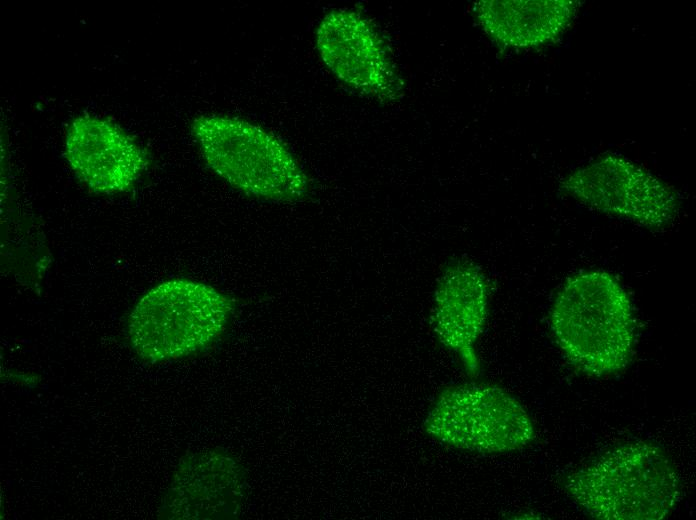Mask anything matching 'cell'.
Instances as JSON below:
<instances>
[{
	"instance_id": "5b68a950",
	"label": "cell",
	"mask_w": 696,
	"mask_h": 520,
	"mask_svg": "<svg viewBox=\"0 0 696 520\" xmlns=\"http://www.w3.org/2000/svg\"><path fill=\"white\" fill-rule=\"evenodd\" d=\"M424 429L446 445L478 453H506L535 437L521 403L490 384L463 383L442 389L430 407Z\"/></svg>"
},
{
	"instance_id": "6da1fadb",
	"label": "cell",
	"mask_w": 696,
	"mask_h": 520,
	"mask_svg": "<svg viewBox=\"0 0 696 520\" xmlns=\"http://www.w3.org/2000/svg\"><path fill=\"white\" fill-rule=\"evenodd\" d=\"M550 323L566 359L583 373L609 375L631 358L633 307L620 282L604 270L569 278L554 300Z\"/></svg>"
},
{
	"instance_id": "8992f818",
	"label": "cell",
	"mask_w": 696,
	"mask_h": 520,
	"mask_svg": "<svg viewBox=\"0 0 696 520\" xmlns=\"http://www.w3.org/2000/svg\"><path fill=\"white\" fill-rule=\"evenodd\" d=\"M560 190L589 209L648 229L670 226L680 211L673 187L615 153L602 154L569 173Z\"/></svg>"
},
{
	"instance_id": "30bf717a",
	"label": "cell",
	"mask_w": 696,
	"mask_h": 520,
	"mask_svg": "<svg viewBox=\"0 0 696 520\" xmlns=\"http://www.w3.org/2000/svg\"><path fill=\"white\" fill-rule=\"evenodd\" d=\"M489 286L476 264L452 260L439 277L432 307V326L439 342L453 352L467 374L479 373L475 350L488 315Z\"/></svg>"
},
{
	"instance_id": "ba28073f",
	"label": "cell",
	"mask_w": 696,
	"mask_h": 520,
	"mask_svg": "<svg viewBox=\"0 0 696 520\" xmlns=\"http://www.w3.org/2000/svg\"><path fill=\"white\" fill-rule=\"evenodd\" d=\"M65 156L81 182L104 194L130 189L148 164L144 150L123 129L91 115L68 126Z\"/></svg>"
},
{
	"instance_id": "277c9868",
	"label": "cell",
	"mask_w": 696,
	"mask_h": 520,
	"mask_svg": "<svg viewBox=\"0 0 696 520\" xmlns=\"http://www.w3.org/2000/svg\"><path fill=\"white\" fill-rule=\"evenodd\" d=\"M233 309V300L210 285L184 278L166 280L134 306L128 317V338L145 361L181 358L217 340Z\"/></svg>"
},
{
	"instance_id": "7a4b0ae2",
	"label": "cell",
	"mask_w": 696,
	"mask_h": 520,
	"mask_svg": "<svg viewBox=\"0 0 696 520\" xmlns=\"http://www.w3.org/2000/svg\"><path fill=\"white\" fill-rule=\"evenodd\" d=\"M564 486L578 506L600 520H661L681 497L674 464L646 441L606 451L569 474Z\"/></svg>"
},
{
	"instance_id": "9c48e42d",
	"label": "cell",
	"mask_w": 696,
	"mask_h": 520,
	"mask_svg": "<svg viewBox=\"0 0 696 520\" xmlns=\"http://www.w3.org/2000/svg\"><path fill=\"white\" fill-rule=\"evenodd\" d=\"M245 473L230 455L208 450L181 460L161 505L166 519H229L242 506Z\"/></svg>"
},
{
	"instance_id": "52a82bcc",
	"label": "cell",
	"mask_w": 696,
	"mask_h": 520,
	"mask_svg": "<svg viewBox=\"0 0 696 520\" xmlns=\"http://www.w3.org/2000/svg\"><path fill=\"white\" fill-rule=\"evenodd\" d=\"M316 47L325 66L345 85L380 100H395L403 82L370 21L349 9H333L316 30Z\"/></svg>"
},
{
	"instance_id": "3957f363",
	"label": "cell",
	"mask_w": 696,
	"mask_h": 520,
	"mask_svg": "<svg viewBox=\"0 0 696 520\" xmlns=\"http://www.w3.org/2000/svg\"><path fill=\"white\" fill-rule=\"evenodd\" d=\"M192 134L207 165L230 186L246 195L293 201L304 197L309 179L283 141L248 120L201 115Z\"/></svg>"
},
{
	"instance_id": "8fae6325",
	"label": "cell",
	"mask_w": 696,
	"mask_h": 520,
	"mask_svg": "<svg viewBox=\"0 0 696 520\" xmlns=\"http://www.w3.org/2000/svg\"><path fill=\"white\" fill-rule=\"evenodd\" d=\"M574 0H481L473 13L485 33L499 46L537 48L554 42L572 23Z\"/></svg>"
}]
</instances>
